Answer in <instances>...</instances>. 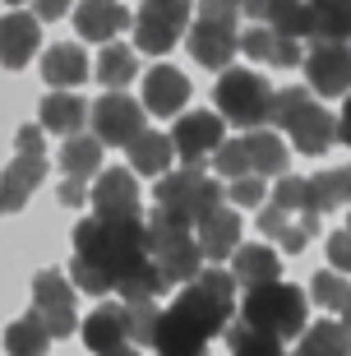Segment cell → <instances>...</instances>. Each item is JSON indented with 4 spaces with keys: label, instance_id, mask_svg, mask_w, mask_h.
Here are the masks:
<instances>
[{
    "label": "cell",
    "instance_id": "24",
    "mask_svg": "<svg viewBox=\"0 0 351 356\" xmlns=\"http://www.w3.org/2000/svg\"><path fill=\"white\" fill-rule=\"evenodd\" d=\"M42 79L51 88H79L88 79V56L70 42H56L51 51H42Z\"/></svg>",
    "mask_w": 351,
    "mask_h": 356
},
{
    "label": "cell",
    "instance_id": "27",
    "mask_svg": "<svg viewBox=\"0 0 351 356\" xmlns=\"http://www.w3.org/2000/svg\"><path fill=\"white\" fill-rule=\"evenodd\" d=\"M296 356H351V329L342 319H319L300 333Z\"/></svg>",
    "mask_w": 351,
    "mask_h": 356
},
{
    "label": "cell",
    "instance_id": "14",
    "mask_svg": "<svg viewBox=\"0 0 351 356\" xmlns=\"http://www.w3.org/2000/svg\"><path fill=\"white\" fill-rule=\"evenodd\" d=\"M92 218H111V222H143V195L134 172L125 167H106L97 181H92Z\"/></svg>",
    "mask_w": 351,
    "mask_h": 356
},
{
    "label": "cell",
    "instance_id": "20",
    "mask_svg": "<svg viewBox=\"0 0 351 356\" xmlns=\"http://www.w3.org/2000/svg\"><path fill=\"white\" fill-rule=\"evenodd\" d=\"M185 102H190V79L176 65H153L143 74V111H153V116H181Z\"/></svg>",
    "mask_w": 351,
    "mask_h": 356
},
{
    "label": "cell",
    "instance_id": "13",
    "mask_svg": "<svg viewBox=\"0 0 351 356\" xmlns=\"http://www.w3.org/2000/svg\"><path fill=\"white\" fill-rule=\"evenodd\" d=\"M88 125L106 148H130L143 134V102H134L130 92H102L92 102Z\"/></svg>",
    "mask_w": 351,
    "mask_h": 356
},
{
    "label": "cell",
    "instance_id": "35",
    "mask_svg": "<svg viewBox=\"0 0 351 356\" xmlns=\"http://www.w3.org/2000/svg\"><path fill=\"white\" fill-rule=\"evenodd\" d=\"M125 324H130V347H153L162 310L157 301H125Z\"/></svg>",
    "mask_w": 351,
    "mask_h": 356
},
{
    "label": "cell",
    "instance_id": "39",
    "mask_svg": "<svg viewBox=\"0 0 351 356\" xmlns=\"http://www.w3.org/2000/svg\"><path fill=\"white\" fill-rule=\"evenodd\" d=\"M273 47H277V33L268 24H250L245 33H240V51L254 56V60H268V56H273Z\"/></svg>",
    "mask_w": 351,
    "mask_h": 356
},
{
    "label": "cell",
    "instance_id": "30",
    "mask_svg": "<svg viewBox=\"0 0 351 356\" xmlns=\"http://www.w3.org/2000/svg\"><path fill=\"white\" fill-rule=\"evenodd\" d=\"M51 329L38 319V310H28L24 319H14L10 329H5V352L10 356H47V347H51Z\"/></svg>",
    "mask_w": 351,
    "mask_h": 356
},
{
    "label": "cell",
    "instance_id": "41",
    "mask_svg": "<svg viewBox=\"0 0 351 356\" xmlns=\"http://www.w3.org/2000/svg\"><path fill=\"white\" fill-rule=\"evenodd\" d=\"M328 264L338 273H351V232H333L328 236Z\"/></svg>",
    "mask_w": 351,
    "mask_h": 356
},
{
    "label": "cell",
    "instance_id": "28",
    "mask_svg": "<svg viewBox=\"0 0 351 356\" xmlns=\"http://www.w3.org/2000/svg\"><path fill=\"white\" fill-rule=\"evenodd\" d=\"M259 232H263V236H273L286 254H300L305 245H310V232L300 227V218H291L286 209H277L273 199L259 209Z\"/></svg>",
    "mask_w": 351,
    "mask_h": 356
},
{
    "label": "cell",
    "instance_id": "19",
    "mask_svg": "<svg viewBox=\"0 0 351 356\" xmlns=\"http://www.w3.org/2000/svg\"><path fill=\"white\" fill-rule=\"evenodd\" d=\"M195 236H199L204 259H209L213 268H222V259H236V250H240V213L222 204L218 213H209V218L195 227Z\"/></svg>",
    "mask_w": 351,
    "mask_h": 356
},
{
    "label": "cell",
    "instance_id": "49",
    "mask_svg": "<svg viewBox=\"0 0 351 356\" xmlns=\"http://www.w3.org/2000/svg\"><path fill=\"white\" fill-rule=\"evenodd\" d=\"M5 5H24V0H5Z\"/></svg>",
    "mask_w": 351,
    "mask_h": 356
},
{
    "label": "cell",
    "instance_id": "10",
    "mask_svg": "<svg viewBox=\"0 0 351 356\" xmlns=\"http://www.w3.org/2000/svg\"><path fill=\"white\" fill-rule=\"evenodd\" d=\"M195 24V5L190 0H143L139 19H134V51L162 56L171 51L181 33H190Z\"/></svg>",
    "mask_w": 351,
    "mask_h": 356
},
{
    "label": "cell",
    "instance_id": "36",
    "mask_svg": "<svg viewBox=\"0 0 351 356\" xmlns=\"http://www.w3.org/2000/svg\"><path fill=\"white\" fill-rule=\"evenodd\" d=\"M310 296L319 305H324V310H338L342 315V305H347V296H351V282H347V273H338V268H333V273H314V282H310Z\"/></svg>",
    "mask_w": 351,
    "mask_h": 356
},
{
    "label": "cell",
    "instance_id": "40",
    "mask_svg": "<svg viewBox=\"0 0 351 356\" xmlns=\"http://www.w3.org/2000/svg\"><path fill=\"white\" fill-rule=\"evenodd\" d=\"M268 65H277V70H296V65H305V47H300L296 38H277L273 56H268Z\"/></svg>",
    "mask_w": 351,
    "mask_h": 356
},
{
    "label": "cell",
    "instance_id": "50",
    "mask_svg": "<svg viewBox=\"0 0 351 356\" xmlns=\"http://www.w3.org/2000/svg\"><path fill=\"white\" fill-rule=\"evenodd\" d=\"M347 232H351V218H347Z\"/></svg>",
    "mask_w": 351,
    "mask_h": 356
},
{
    "label": "cell",
    "instance_id": "37",
    "mask_svg": "<svg viewBox=\"0 0 351 356\" xmlns=\"http://www.w3.org/2000/svg\"><path fill=\"white\" fill-rule=\"evenodd\" d=\"M213 167H218V176H227V181H240V176H254V162H250V148L245 139H227V144L213 153Z\"/></svg>",
    "mask_w": 351,
    "mask_h": 356
},
{
    "label": "cell",
    "instance_id": "44",
    "mask_svg": "<svg viewBox=\"0 0 351 356\" xmlns=\"http://www.w3.org/2000/svg\"><path fill=\"white\" fill-rule=\"evenodd\" d=\"M33 14H38V19H65L70 0H33Z\"/></svg>",
    "mask_w": 351,
    "mask_h": 356
},
{
    "label": "cell",
    "instance_id": "4",
    "mask_svg": "<svg viewBox=\"0 0 351 356\" xmlns=\"http://www.w3.org/2000/svg\"><path fill=\"white\" fill-rule=\"evenodd\" d=\"M240 0H199L185 47L204 70H231V56H240Z\"/></svg>",
    "mask_w": 351,
    "mask_h": 356
},
{
    "label": "cell",
    "instance_id": "9",
    "mask_svg": "<svg viewBox=\"0 0 351 356\" xmlns=\"http://www.w3.org/2000/svg\"><path fill=\"white\" fill-rule=\"evenodd\" d=\"M42 181H47V144H42V125H19V134H14V162L0 172V218L24 209Z\"/></svg>",
    "mask_w": 351,
    "mask_h": 356
},
{
    "label": "cell",
    "instance_id": "33",
    "mask_svg": "<svg viewBox=\"0 0 351 356\" xmlns=\"http://www.w3.org/2000/svg\"><path fill=\"white\" fill-rule=\"evenodd\" d=\"M227 347H231V356H286L282 338L254 329V324H245V319L227 329Z\"/></svg>",
    "mask_w": 351,
    "mask_h": 356
},
{
    "label": "cell",
    "instance_id": "34",
    "mask_svg": "<svg viewBox=\"0 0 351 356\" xmlns=\"http://www.w3.org/2000/svg\"><path fill=\"white\" fill-rule=\"evenodd\" d=\"M310 195H314V209L319 213L338 209V204H351V162L347 167H333V172L310 176Z\"/></svg>",
    "mask_w": 351,
    "mask_h": 356
},
{
    "label": "cell",
    "instance_id": "42",
    "mask_svg": "<svg viewBox=\"0 0 351 356\" xmlns=\"http://www.w3.org/2000/svg\"><path fill=\"white\" fill-rule=\"evenodd\" d=\"M88 181H74V176H65V185H60V190H56V199H60V204H65V209H79V204H88Z\"/></svg>",
    "mask_w": 351,
    "mask_h": 356
},
{
    "label": "cell",
    "instance_id": "23",
    "mask_svg": "<svg viewBox=\"0 0 351 356\" xmlns=\"http://www.w3.org/2000/svg\"><path fill=\"white\" fill-rule=\"evenodd\" d=\"M268 199H273L277 209H286L291 218H300V227H305L310 236H319V222H324V213L314 209L310 176H282V181H277V190H273Z\"/></svg>",
    "mask_w": 351,
    "mask_h": 356
},
{
    "label": "cell",
    "instance_id": "7",
    "mask_svg": "<svg viewBox=\"0 0 351 356\" xmlns=\"http://www.w3.org/2000/svg\"><path fill=\"white\" fill-rule=\"evenodd\" d=\"M222 199H227V190H222V185L213 181L209 172L181 167V172H167L162 181H157V190H153V209L171 213L176 222L199 227L204 218H209V213L222 209Z\"/></svg>",
    "mask_w": 351,
    "mask_h": 356
},
{
    "label": "cell",
    "instance_id": "43",
    "mask_svg": "<svg viewBox=\"0 0 351 356\" xmlns=\"http://www.w3.org/2000/svg\"><path fill=\"white\" fill-rule=\"evenodd\" d=\"M277 5H282V0H240V10H245L250 19H254V24H268Z\"/></svg>",
    "mask_w": 351,
    "mask_h": 356
},
{
    "label": "cell",
    "instance_id": "5",
    "mask_svg": "<svg viewBox=\"0 0 351 356\" xmlns=\"http://www.w3.org/2000/svg\"><path fill=\"white\" fill-rule=\"evenodd\" d=\"M273 125H282L291 134V144L305 153V158H319L338 144V116L328 111L310 88H277L273 102Z\"/></svg>",
    "mask_w": 351,
    "mask_h": 356
},
{
    "label": "cell",
    "instance_id": "25",
    "mask_svg": "<svg viewBox=\"0 0 351 356\" xmlns=\"http://www.w3.org/2000/svg\"><path fill=\"white\" fill-rule=\"evenodd\" d=\"M130 172H143V176H167V167L176 162V144H171V134H157V130H143L130 148Z\"/></svg>",
    "mask_w": 351,
    "mask_h": 356
},
{
    "label": "cell",
    "instance_id": "21",
    "mask_svg": "<svg viewBox=\"0 0 351 356\" xmlns=\"http://www.w3.org/2000/svg\"><path fill=\"white\" fill-rule=\"evenodd\" d=\"M88 116H92V106L83 102L74 88H56V92H47V97H42V111H38L42 130L65 134V139H70V134H83Z\"/></svg>",
    "mask_w": 351,
    "mask_h": 356
},
{
    "label": "cell",
    "instance_id": "46",
    "mask_svg": "<svg viewBox=\"0 0 351 356\" xmlns=\"http://www.w3.org/2000/svg\"><path fill=\"white\" fill-rule=\"evenodd\" d=\"M310 5H342V10H351V0H310Z\"/></svg>",
    "mask_w": 351,
    "mask_h": 356
},
{
    "label": "cell",
    "instance_id": "16",
    "mask_svg": "<svg viewBox=\"0 0 351 356\" xmlns=\"http://www.w3.org/2000/svg\"><path fill=\"white\" fill-rule=\"evenodd\" d=\"M130 10L120 5V0H79L74 5V33L83 42H102V47H111V42L130 28Z\"/></svg>",
    "mask_w": 351,
    "mask_h": 356
},
{
    "label": "cell",
    "instance_id": "3",
    "mask_svg": "<svg viewBox=\"0 0 351 356\" xmlns=\"http://www.w3.org/2000/svg\"><path fill=\"white\" fill-rule=\"evenodd\" d=\"M143 227H148V254H153V264L162 268V277H167L171 287H190L199 273H204V250H199V236L190 222H176L171 213L153 209L148 218H143Z\"/></svg>",
    "mask_w": 351,
    "mask_h": 356
},
{
    "label": "cell",
    "instance_id": "6",
    "mask_svg": "<svg viewBox=\"0 0 351 356\" xmlns=\"http://www.w3.org/2000/svg\"><path fill=\"white\" fill-rule=\"evenodd\" d=\"M240 319L286 343V338H300V333L310 329V305H305V291L296 282H273V287L245 291Z\"/></svg>",
    "mask_w": 351,
    "mask_h": 356
},
{
    "label": "cell",
    "instance_id": "32",
    "mask_svg": "<svg viewBox=\"0 0 351 356\" xmlns=\"http://www.w3.org/2000/svg\"><path fill=\"white\" fill-rule=\"evenodd\" d=\"M277 38H296V42H314V5L310 0H282L268 19Z\"/></svg>",
    "mask_w": 351,
    "mask_h": 356
},
{
    "label": "cell",
    "instance_id": "47",
    "mask_svg": "<svg viewBox=\"0 0 351 356\" xmlns=\"http://www.w3.org/2000/svg\"><path fill=\"white\" fill-rule=\"evenodd\" d=\"M342 324L351 329V296H347V305H342Z\"/></svg>",
    "mask_w": 351,
    "mask_h": 356
},
{
    "label": "cell",
    "instance_id": "26",
    "mask_svg": "<svg viewBox=\"0 0 351 356\" xmlns=\"http://www.w3.org/2000/svg\"><path fill=\"white\" fill-rule=\"evenodd\" d=\"M102 139L97 134H70L65 148H60V167L74 181H97L102 176Z\"/></svg>",
    "mask_w": 351,
    "mask_h": 356
},
{
    "label": "cell",
    "instance_id": "45",
    "mask_svg": "<svg viewBox=\"0 0 351 356\" xmlns=\"http://www.w3.org/2000/svg\"><path fill=\"white\" fill-rule=\"evenodd\" d=\"M338 144L351 148V92H347V102H342V111H338Z\"/></svg>",
    "mask_w": 351,
    "mask_h": 356
},
{
    "label": "cell",
    "instance_id": "17",
    "mask_svg": "<svg viewBox=\"0 0 351 356\" xmlns=\"http://www.w3.org/2000/svg\"><path fill=\"white\" fill-rule=\"evenodd\" d=\"M83 347L97 356H116L130 347V324H125V301H106L83 319Z\"/></svg>",
    "mask_w": 351,
    "mask_h": 356
},
{
    "label": "cell",
    "instance_id": "1",
    "mask_svg": "<svg viewBox=\"0 0 351 356\" xmlns=\"http://www.w3.org/2000/svg\"><path fill=\"white\" fill-rule=\"evenodd\" d=\"M148 264V227L143 222H111V218H83L74 227V259L70 282L88 296L120 291V282Z\"/></svg>",
    "mask_w": 351,
    "mask_h": 356
},
{
    "label": "cell",
    "instance_id": "2",
    "mask_svg": "<svg viewBox=\"0 0 351 356\" xmlns=\"http://www.w3.org/2000/svg\"><path fill=\"white\" fill-rule=\"evenodd\" d=\"M236 277L222 268H204V273L181 287V296L167 305V319L181 333H190L195 343H209L218 333H227L236 324Z\"/></svg>",
    "mask_w": 351,
    "mask_h": 356
},
{
    "label": "cell",
    "instance_id": "29",
    "mask_svg": "<svg viewBox=\"0 0 351 356\" xmlns=\"http://www.w3.org/2000/svg\"><path fill=\"white\" fill-rule=\"evenodd\" d=\"M245 148H250V162H254V176H286V144L277 130H250L245 134Z\"/></svg>",
    "mask_w": 351,
    "mask_h": 356
},
{
    "label": "cell",
    "instance_id": "31",
    "mask_svg": "<svg viewBox=\"0 0 351 356\" xmlns=\"http://www.w3.org/2000/svg\"><path fill=\"white\" fill-rule=\"evenodd\" d=\"M139 74V56H134V47H120V42H111L102 56H97V79H102L106 92H125V83Z\"/></svg>",
    "mask_w": 351,
    "mask_h": 356
},
{
    "label": "cell",
    "instance_id": "22",
    "mask_svg": "<svg viewBox=\"0 0 351 356\" xmlns=\"http://www.w3.org/2000/svg\"><path fill=\"white\" fill-rule=\"evenodd\" d=\"M231 277L240 291H259V287H273V282H282V259H277V250H268V245H240L231 259Z\"/></svg>",
    "mask_w": 351,
    "mask_h": 356
},
{
    "label": "cell",
    "instance_id": "11",
    "mask_svg": "<svg viewBox=\"0 0 351 356\" xmlns=\"http://www.w3.org/2000/svg\"><path fill=\"white\" fill-rule=\"evenodd\" d=\"M74 282H70L65 273H56V268H42L38 277H33V310H38V319L51 329V338H70L74 329H83L79 324V305H74Z\"/></svg>",
    "mask_w": 351,
    "mask_h": 356
},
{
    "label": "cell",
    "instance_id": "48",
    "mask_svg": "<svg viewBox=\"0 0 351 356\" xmlns=\"http://www.w3.org/2000/svg\"><path fill=\"white\" fill-rule=\"evenodd\" d=\"M116 356H139V347H125V352H116Z\"/></svg>",
    "mask_w": 351,
    "mask_h": 356
},
{
    "label": "cell",
    "instance_id": "18",
    "mask_svg": "<svg viewBox=\"0 0 351 356\" xmlns=\"http://www.w3.org/2000/svg\"><path fill=\"white\" fill-rule=\"evenodd\" d=\"M42 47V19L33 14H0V65L24 70L33 60V51Z\"/></svg>",
    "mask_w": 351,
    "mask_h": 356
},
{
    "label": "cell",
    "instance_id": "38",
    "mask_svg": "<svg viewBox=\"0 0 351 356\" xmlns=\"http://www.w3.org/2000/svg\"><path fill=\"white\" fill-rule=\"evenodd\" d=\"M227 199H231L236 209H263V204H268V190H263V176H240V181H231V190H227Z\"/></svg>",
    "mask_w": 351,
    "mask_h": 356
},
{
    "label": "cell",
    "instance_id": "15",
    "mask_svg": "<svg viewBox=\"0 0 351 356\" xmlns=\"http://www.w3.org/2000/svg\"><path fill=\"white\" fill-rule=\"evenodd\" d=\"M171 144H176L181 167L204 172V162L227 144V139H222V116L218 111H190V116H181V125L171 130Z\"/></svg>",
    "mask_w": 351,
    "mask_h": 356
},
{
    "label": "cell",
    "instance_id": "12",
    "mask_svg": "<svg viewBox=\"0 0 351 356\" xmlns=\"http://www.w3.org/2000/svg\"><path fill=\"white\" fill-rule=\"evenodd\" d=\"M305 83L314 97H347L351 92V42H310L305 47Z\"/></svg>",
    "mask_w": 351,
    "mask_h": 356
},
{
    "label": "cell",
    "instance_id": "8",
    "mask_svg": "<svg viewBox=\"0 0 351 356\" xmlns=\"http://www.w3.org/2000/svg\"><path fill=\"white\" fill-rule=\"evenodd\" d=\"M213 97H218V116L231 120V125H273V102H277V88L263 74H254V70H222L218 74V88H213Z\"/></svg>",
    "mask_w": 351,
    "mask_h": 356
}]
</instances>
